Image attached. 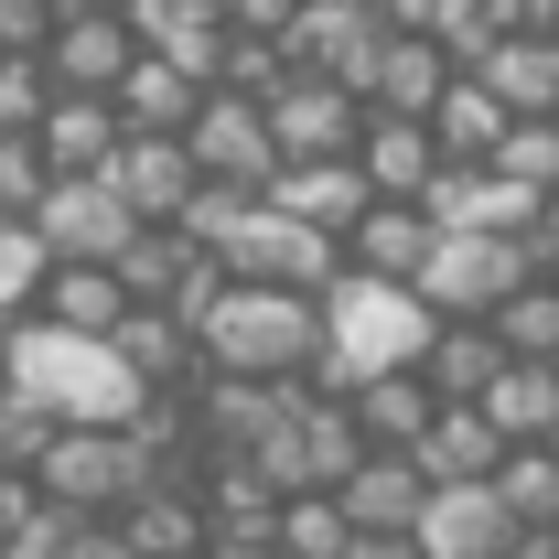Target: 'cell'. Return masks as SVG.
I'll return each mask as SVG.
<instances>
[{"instance_id":"obj_1","label":"cell","mask_w":559,"mask_h":559,"mask_svg":"<svg viewBox=\"0 0 559 559\" xmlns=\"http://www.w3.org/2000/svg\"><path fill=\"white\" fill-rule=\"evenodd\" d=\"M194 355H205V377H237V388H312L323 377V301L226 280L215 312L194 323Z\"/></svg>"},{"instance_id":"obj_2","label":"cell","mask_w":559,"mask_h":559,"mask_svg":"<svg viewBox=\"0 0 559 559\" xmlns=\"http://www.w3.org/2000/svg\"><path fill=\"white\" fill-rule=\"evenodd\" d=\"M430 312H419V290L399 280H334L323 290V377H312V399H355V388H377V377H409L419 355H430Z\"/></svg>"},{"instance_id":"obj_3","label":"cell","mask_w":559,"mask_h":559,"mask_svg":"<svg viewBox=\"0 0 559 559\" xmlns=\"http://www.w3.org/2000/svg\"><path fill=\"white\" fill-rule=\"evenodd\" d=\"M33 485H44V506L75 516V527H119L140 495H151V474H140L130 430H55V452L33 463Z\"/></svg>"},{"instance_id":"obj_4","label":"cell","mask_w":559,"mask_h":559,"mask_svg":"<svg viewBox=\"0 0 559 559\" xmlns=\"http://www.w3.org/2000/svg\"><path fill=\"white\" fill-rule=\"evenodd\" d=\"M549 248H527V237H441L430 248V270H419V312L430 323H495L527 280H538Z\"/></svg>"},{"instance_id":"obj_5","label":"cell","mask_w":559,"mask_h":559,"mask_svg":"<svg viewBox=\"0 0 559 559\" xmlns=\"http://www.w3.org/2000/svg\"><path fill=\"white\" fill-rule=\"evenodd\" d=\"M215 270L248 280V290H301V301H323V290L345 280V248H334V237H312V226H290V215L259 194V205L237 215V237L215 248Z\"/></svg>"},{"instance_id":"obj_6","label":"cell","mask_w":559,"mask_h":559,"mask_svg":"<svg viewBox=\"0 0 559 559\" xmlns=\"http://www.w3.org/2000/svg\"><path fill=\"white\" fill-rule=\"evenodd\" d=\"M33 237H44V259H55V270H119L151 226H140V215L119 205V183L97 173V183H55L44 215H33Z\"/></svg>"},{"instance_id":"obj_7","label":"cell","mask_w":559,"mask_h":559,"mask_svg":"<svg viewBox=\"0 0 559 559\" xmlns=\"http://www.w3.org/2000/svg\"><path fill=\"white\" fill-rule=\"evenodd\" d=\"M280 55H290V75H323V86L366 97V75L388 55V22H377L366 0H301V22L280 33Z\"/></svg>"},{"instance_id":"obj_8","label":"cell","mask_w":559,"mask_h":559,"mask_svg":"<svg viewBox=\"0 0 559 559\" xmlns=\"http://www.w3.org/2000/svg\"><path fill=\"white\" fill-rule=\"evenodd\" d=\"M183 151H194L205 183H237V194H270V183H280L270 108H248V97H215V86H205V119L183 130Z\"/></svg>"},{"instance_id":"obj_9","label":"cell","mask_w":559,"mask_h":559,"mask_svg":"<svg viewBox=\"0 0 559 559\" xmlns=\"http://www.w3.org/2000/svg\"><path fill=\"white\" fill-rule=\"evenodd\" d=\"M270 140H280V173H290V162H355V140H366V97L323 86V75H290V86L270 97Z\"/></svg>"},{"instance_id":"obj_10","label":"cell","mask_w":559,"mask_h":559,"mask_svg":"<svg viewBox=\"0 0 559 559\" xmlns=\"http://www.w3.org/2000/svg\"><path fill=\"white\" fill-rule=\"evenodd\" d=\"M140 66V33L119 22V11H75L55 22V44H44V75H55V97H119Z\"/></svg>"},{"instance_id":"obj_11","label":"cell","mask_w":559,"mask_h":559,"mask_svg":"<svg viewBox=\"0 0 559 559\" xmlns=\"http://www.w3.org/2000/svg\"><path fill=\"white\" fill-rule=\"evenodd\" d=\"M119 22L140 33V55H151V66L194 75V86H215V66H226V44H237L215 0H130Z\"/></svg>"},{"instance_id":"obj_12","label":"cell","mask_w":559,"mask_h":559,"mask_svg":"<svg viewBox=\"0 0 559 559\" xmlns=\"http://www.w3.org/2000/svg\"><path fill=\"white\" fill-rule=\"evenodd\" d=\"M409 538H419V559H506L516 538H527V527L495 506V485H441L430 506H419V527H409Z\"/></svg>"},{"instance_id":"obj_13","label":"cell","mask_w":559,"mask_h":559,"mask_svg":"<svg viewBox=\"0 0 559 559\" xmlns=\"http://www.w3.org/2000/svg\"><path fill=\"white\" fill-rule=\"evenodd\" d=\"M355 173H366V194H377V205H419V194L441 183V140H430V119H377V108H366Z\"/></svg>"},{"instance_id":"obj_14","label":"cell","mask_w":559,"mask_h":559,"mask_svg":"<svg viewBox=\"0 0 559 559\" xmlns=\"http://www.w3.org/2000/svg\"><path fill=\"white\" fill-rule=\"evenodd\" d=\"M270 205L290 215V226H312V237H334V248H345L355 226L377 215V194H366V173H355V162H290V173L270 183Z\"/></svg>"},{"instance_id":"obj_15","label":"cell","mask_w":559,"mask_h":559,"mask_svg":"<svg viewBox=\"0 0 559 559\" xmlns=\"http://www.w3.org/2000/svg\"><path fill=\"white\" fill-rule=\"evenodd\" d=\"M108 183H119V205H130L140 226H183L194 194H205V173H194V151H183V140H130Z\"/></svg>"},{"instance_id":"obj_16","label":"cell","mask_w":559,"mask_h":559,"mask_svg":"<svg viewBox=\"0 0 559 559\" xmlns=\"http://www.w3.org/2000/svg\"><path fill=\"white\" fill-rule=\"evenodd\" d=\"M33 151L55 162V183H97V173H119L130 130H119V108H108V97H55V119L33 130Z\"/></svg>"},{"instance_id":"obj_17","label":"cell","mask_w":559,"mask_h":559,"mask_svg":"<svg viewBox=\"0 0 559 559\" xmlns=\"http://www.w3.org/2000/svg\"><path fill=\"white\" fill-rule=\"evenodd\" d=\"M334 506H345V527H355V538H409V527H419V506H430V485H419V463H409V452H366V463L345 474V495H334Z\"/></svg>"},{"instance_id":"obj_18","label":"cell","mask_w":559,"mask_h":559,"mask_svg":"<svg viewBox=\"0 0 559 559\" xmlns=\"http://www.w3.org/2000/svg\"><path fill=\"white\" fill-rule=\"evenodd\" d=\"M452 55L430 44V33H388V55H377V75H366V108L377 119H430L441 97H452Z\"/></svg>"},{"instance_id":"obj_19","label":"cell","mask_w":559,"mask_h":559,"mask_svg":"<svg viewBox=\"0 0 559 559\" xmlns=\"http://www.w3.org/2000/svg\"><path fill=\"white\" fill-rule=\"evenodd\" d=\"M430 248H441V226H430L419 205H377V215L345 237V270H355V280H399V290H419Z\"/></svg>"},{"instance_id":"obj_20","label":"cell","mask_w":559,"mask_h":559,"mask_svg":"<svg viewBox=\"0 0 559 559\" xmlns=\"http://www.w3.org/2000/svg\"><path fill=\"white\" fill-rule=\"evenodd\" d=\"M506 108H495L485 75H452V97L430 108V140H441V173H495V151H506Z\"/></svg>"},{"instance_id":"obj_21","label":"cell","mask_w":559,"mask_h":559,"mask_svg":"<svg viewBox=\"0 0 559 559\" xmlns=\"http://www.w3.org/2000/svg\"><path fill=\"white\" fill-rule=\"evenodd\" d=\"M506 377V345H495L485 323H441L430 355H419V388L441 399V409H485V388Z\"/></svg>"},{"instance_id":"obj_22","label":"cell","mask_w":559,"mask_h":559,"mask_svg":"<svg viewBox=\"0 0 559 559\" xmlns=\"http://www.w3.org/2000/svg\"><path fill=\"white\" fill-rule=\"evenodd\" d=\"M409 463H419V485H430V495H441V485H495V474H506V441H495L485 409H441Z\"/></svg>"},{"instance_id":"obj_23","label":"cell","mask_w":559,"mask_h":559,"mask_svg":"<svg viewBox=\"0 0 559 559\" xmlns=\"http://www.w3.org/2000/svg\"><path fill=\"white\" fill-rule=\"evenodd\" d=\"M33 323L119 345V323H130V290H119V270H44V301H33Z\"/></svg>"},{"instance_id":"obj_24","label":"cell","mask_w":559,"mask_h":559,"mask_svg":"<svg viewBox=\"0 0 559 559\" xmlns=\"http://www.w3.org/2000/svg\"><path fill=\"white\" fill-rule=\"evenodd\" d=\"M108 108H119V130H130V140H183V130H194V119H205V86H194V75H173V66H151V55H140V66H130V86H119Z\"/></svg>"},{"instance_id":"obj_25","label":"cell","mask_w":559,"mask_h":559,"mask_svg":"<svg viewBox=\"0 0 559 559\" xmlns=\"http://www.w3.org/2000/svg\"><path fill=\"white\" fill-rule=\"evenodd\" d=\"M345 409H355V430H366V452H419V441H430V419H441V399L419 388V366H409V377L355 388Z\"/></svg>"},{"instance_id":"obj_26","label":"cell","mask_w":559,"mask_h":559,"mask_svg":"<svg viewBox=\"0 0 559 559\" xmlns=\"http://www.w3.org/2000/svg\"><path fill=\"white\" fill-rule=\"evenodd\" d=\"M485 419H495V441L506 452H549V430H559V377L549 366H506L485 388Z\"/></svg>"},{"instance_id":"obj_27","label":"cell","mask_w":559,"mask_h":559,"mask_svg":"<svg viewBox=\"0 0 559 559\" xmlns=\"http://www.w3.org/2000/svg\"><path fill=\"white\" fill-rule=\"evenodd\" d=\"M119 538H130L140 559H205L215 516H205V495H140L130 516H119Z\"/></svg>"},{"instance_id":"obj_28","label":"cell","mask_w":559,"mask_h":559,"mask_svg":"<svg viewBox=\"0 0 559 559\" xmlns=\"http://www.w3.org/2000/svg\"><path fill=\"white\" fill-rule=\"evenodd\" d=\"M485 86L506 119H559V44H495Z\"/></svg>"},{"instance_id":"obj_29","label":"cell","mask_w":559,"mask_h":559,"mask_svg":"<svg viewBox=\"0 0 559 559\" xmlns=\"http://www.w3.org/2000/svg\"><path fill=\"white\" fill-rule=\"evenodd\" d=\"M485 334L506 345V366H549V355H559V290H549V280H527V290L495 312Z\"/></svg>"},{"instance_id":"obj_30","label":"cell","mask_w":559,"mask_h":559,"mask_svg":"<svg viewBox=\"0 0 559 559\" xmlns=\"http://www.w3.org/2000/svg\"><path fill=\"white\" fill-rule=\"evenodd\" d=\"M495 506H506L527 538H549V527H559V452H506V474H495Z\"/></svg>"},{"instance_id":"obj_31","label":"cell","mask_w":559,"mask_h":559,"mask_svg":"<svg viewBox=\"0 0 559 559\" xmlns=\"http://www.w3.org/2000/svg\"><path fill=\"white\" fill-rule=\"evenodd\" d=\"M270 538H280V559H345V549H355V527H345V506H334V495H290Z\"/></svg>"},{"instance_id":"obj_32","label":"cell","mask_w":559,"mask_h":559,"mask_svg":"<svg viewBox=\"0 0 559 559\" xmlns=\"http://www.w3.org/2000/svg\"><path fill=\"white\" fill-rule=\"evenodd\" d=\"M44 270H55V259H44V237H33V226H0V334H22V323H33Z\"/></svg>"},{"instance_id":"obj_33","label":"cell","mask_w":559,"mask_h":559,"mask_svg":"<svg viewBox=\"0 0 559 559\" xmlns=\"http://www.w3.org/2000/svg\"><path fill=\"white\" fill-rule=\"evenodd\" d=\"M55 119V75H44V55H0V140H33Z\"/></svg>"},{"instance_id":"obj_34","label":"cell","mask_w":559,"mask_h":559,"mask_svg":"<svg viewBox=\"0 0 559 559\" xmlns=\"http://www.w3.org/2000/svg\"><path fill=\"white\" fill-rule=\"evenodd\" d=\"M495 173L527 183V194H559V119H516L506 151H495Z\"/></svg>"},{"instance_id":"obj_35","label":"cell","mask_w":559,"mask_h":559,"mask_svg":"<svg viewBox=\"0 0 559 559\" xmlns=\"http://www.w3.org/2000/svg\"><path fill=\"white\" fill-rule=\"evenodd\" d=\"M55 194V162L33 151V140H0V226H33Z\"/></svg>"},{"instance_id":"obj_36","label":"cell","mask_w":559,"mask_h":559,"mask_svg":"<svg viewBox=\"0 0 559 559\" xmlns=\"http://www.w3.org/2000/svg\"><path fill=\"white\" fill-rule=\"evenodd\" d=\"M44 452H55V419L33 409L22 388H0V474H33Z\"/></svg>"},{"instance_id":"obj_37","label":"cell","mask_w":559,"mask_h":559,"mask_svg":"<svg viewBox=\"0 0 559 559\" xmlns=\"http://www.w3.org/2000/svg\"><path fill=\"white\" fill-rule=\"evenodd\" d=\"M66 22V0H0V55H44Z\"/></svg>"},{"instance_id":"obj_38","label":"cell","mask_w":559,"mask_h":559,"mask_svg":"<svg viewBox=\"0 0 559 559\" xmlns=\"http://www.w3.org/2000/svg\"><path fill=\"white\" fill-rule=\"evenodd\" d=\"M226 11V33H248V44H280L290 22H301V0H215Z\"/></svg>"},{"instance_id":"obj_39","label":"cell","mask_w":559,"mask_h":559,"mask_svg":"<svg viewBox=\"0 0 559 559\" xmlns=\"http://www.w3.org/2000/svg\"><path fill=\"white\" fill-rule=\"evenodd\" d=\"M270 527H280V516H270ZM270 527H215V549H205V559H280Z\"/></svg>"},{"instance_id":"obj_40","label":"cell","mask_w":559,"mask_h":559,"mask_svg":"<svg viewBox=\"0 0 559 559\" xmlns=\"http://www.w3.org/2000/svg\"><path fill=\"white\" fill-rule=\"evenodd\" d=\"M55 559H140L130 538H119V527H66V549Z\"/></svg>"},{"instance_id":"obj_41","label":"cell","mask_w":559,"mask_h":559,"mask_svg":"<svg viewBox=\"0 0 559 559\" xmlns=\"http://www.w3.org/2000/svg\"><path fill=\"white\" fill-rule=\"evenodd\" d=\"M345 559H419V538H355Z\"/></svg>"},{"instance_id":"obj_42","label":"cell","mask_w":559,"mask_h":559,"mask_svg":"<svg viewBox=\"0 0 559 559\" xmlns=\"http://www.w3.org/2000/svg\"><path fill=\"white\" fill-rule=\"evenodd\" d=\"M506 559H559V538H516V549H506Z\"/></svg>"},{"instance_id":"obj_43","label":"cell","mask_w":559,"mask_h":559,"mask_svg":"<svg viewBox=\"0 0 559 559\" xmlns=\"http://www.w3.org/2000/svg\"><path fill=\"white\" fill-rule=\"evenodd\" d=\"M538 280H549V290H559V237H549V259H538Z\"/></svg>"},{"instance_id":"obj_44","label":"cell","mask_w":559,"mask_h":559,"mask_svg":"<svg viewBox=\"0 0 559 559\" xmlns=\"http://www.w3.org/2000/svg\"><path fill=\"white\" fill-rule=\"evenodd\" d=\"M75 11H130V0H75Z\"/></svg>"},{"instance_id":"obj_45","label":"cell","mask_w":559,"mask_h":559,"mask_svg":"<svg viewBox=\"0 0 559 559\" xmlns=\"http://www.w3.org/2000/svg\"><path fill=\"white\" fill-rule=\"evenodd\" d=\"M549 237H559V194H549Z\"/></svg>"},{"instance_id":"obj_46","label":"cell","mask_w":559,"mask_h":559,"mask_svg":"<svg viewBox=\"0 0 559 559\" xmlns=\"http://www.w3.org/2000/svg\"><path fill=\"white\" fill-rule=\"evenodd\" d=\"M549 377H559V355H549Z\"/></svg>"},{"instance_id":"obj_47","label":"cell","mask_w":559,"mask_h":559,"mask_svg":"<svg viewBox=\"0 0 559 559\" xmlns=\"http://www.w3.org/2000/svg\"><path fill=\"white\" fill-rule=\"evenodd\" d=\"M549 452H559V430H549Z\"/></svg>"},{"instance_id":"obj_48","label":"cell","mask_w":559,"mask_h":559,"mask_svg":"<svg viewBox=\"0 0 559 559\" xmlns=\"http://www.w3.org/2000/svg\"><path fill=\"white\" fill-rule=\"evenodd\" d=\"M549 538H559V527H549Z\"/></svg>"}]
</instances>
